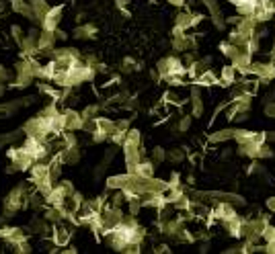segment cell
<instances>
[{"instance_id": "cell-1", "label": "cell", "mask_w": 275, "mask_h": 254, "mask_svg": "<svg viewBox=\"0 0 275 254\" xmlns=\"http://www.w3.org/2000/svg\"><path fill=\"white\" fill-rule=\"evenodd\" d=\"M27 201H29L27 199V186L25 184H17L11 193L5 197V214H3L0 224H3L5 220H9V218H13V216H17L23 207H27L29 205Z\"/></svg>"}, {"instance_id": "cell-2", "label": "cell", "mask_w": 275, "mask_h": 254, "mask_svg": "<svg viewBox=\"0 0 275 254\" xmlns=\"http://www.w3.org/2000/svg\"><path fill=\"white\" fill-rule=\"evenodd\" d=\"M121 146H123L125 166H128V170H130V168H134L142 160V154H140V132L138 130H130Z\"/></svg>"}, {"instance_id": "cell-3", "label": "cell", "mask_w": 275, "mask_h": 254, "mask_svg": "<svg viewBox=\"0 0 275 254\" xmlns=\"http://www.w3.org/2000/svg\"><path fill=\"white\" fill-rule=\"evenodd\" d=\"M7 154H9L11 162L17 166V170H29V168L33 166V162H35L23 146H21V148H11Z\"/></svg>"}, {"instance_id": "cell-4", "label": "cell", "mask_w": 275, "mask_h": 254, "mask_svg": "<svg viewBox=\"0 0 275 254\" xmlns=\"http://www.w3.org/2000/svg\"><path fill=\"white\" fill-rule=\"evenodd\" d=\"M197 199H214L216 203L218 201H224V203H232V205H244V197L236 195V193H224V190H207V193H195Z\"/></svg>"}, {"instance_id": "cell-5", "label": "cell", "mask_w": 275, "mask_h": 254, "mask_svg": "<svg viewBox=\"0 0 275 254\" xmlns=\"http://www.w3.org/2000/svg\"><path fill=\"white\" fill-rule=\"evenodd\" d=\"M275 14V2L273 0H257L255 8H252V18L257 20V23H267V20Z\"/></svg>"}, {"instance_id": "cell-6", "label": "cell", "mask_w": 275, "mask_h": 254, "mask_svg": "<svg viewBox=\"0 0 275 254\" xmlns=\"http://www.w3.org/2000/svg\"><path fill=\"white\" fill-rule=\"evenodd\" d=\"M62 14H64V6L58 4V6H52L44 18V23H41V29H46V31H56L62 23Z\"/></svg>"}, {"instance_id": "cell-7", "label": "cell", "mask_w": 275, "mask_h": 254, "mask_svg": "<svg viewBox=\"0 0 275 254\" xmlns=\"http://www.w3.org/2000/svg\"><path fill=\"white\" fill-rule=\"evenodd\" d=\"M211 218H216L218 222L224 224V222H230V220H234L238 216H236V209H234V205H232V203L218 201L216 207H214V211H211Z\"/></svg>"}, {"instance_id": "cell-8", "label": "cell", "mask_w": 275, "mask_h": 254, "mask_svg": "<svg viewBox=\"0 0 275 254\" xmlns=\"http://www.w3.org/2000/svg\"><path fill=\"white\" fill-rule=\"evenodd\" d=\"M203 4H205L207 10H209V16H211V20H214V27L222 31V29L226 27V18H224V14H222V10H220L218 0H203Z\"/></svg>"}, {"instance_id": "cell-9", "label": "cell", "mask_w": 275, "mask_h": 254, "mask_svg": "<svg viewBox=\"0 0 275 254\" xmlns=\"http://www.w3.org/2000/svg\"><path fill=\"white\" fill-rule=\"evenodd\" d=\"M62 115H64V130H66V132H78V130H82L84 119H82V115H80L78 111L68 109V111H64Z\"/></svg>"}, {"instance_id": "cell-10", "label": "cell", "mask_w": 275, "mask_h": 254, "mask_svg": "<svg viewBox=\"0 0 275 254\" xmlns=\"http://www.w3.org/2000/svg\"><path fill=\"white\" fill-rule=\"evenodd\" d=\"M11 6H13L15 12L23 14L25 18H29V20H33V23H37L35 12H33V6H31L29 0H11Z\"/></svg>"}, {"instance_id": "cell-11", "label": "cell", "mask_w": 275, "mask_h": 254, "mask_svg": "<svg viewBox=\"0 0 275 254\" xmlns=\"http://www.w3.org/2000/svg\"><path fill=\"white\" fill-rule=\"evenodd\" d=\"M70 230L68 228H64L60 222L58 224H54V236H52V240H54V244L56 246H66L68 242H70Z\"/></svg>"}, {"instance_id": "cell-12", "label": "cell", "mask_w": 275, "mask_h": 254, "mask_svg": "<svg viewBox=\"0 0 275 254\" xmlns=\"http://www.w3.org/2000/svg\"><path fill=\"white\" fill-rule=\"evenodd\" d=\"M255 29H257V20L252 18V16H242L240 18V23L236 25V31L240 33V35H244V37H252L255 35Z\"/></svg>"}, {"instance_id": "cell-13", "label": "cell", "mask_w": 275, "mask_h": 254, "mask_svg": "<svg viewBox=\"0 0 275 254\" xmlns=\"http://www.w3.org/2000/svg\"><path fill=\"white\" fill-rule=\"evenodd\" d=\"M128 172L138 174V176H154V162H150V160H140L134 168H130Z\"/></svg>"}, {"instance_id": "cell-14", "label": "cell", "mask_w": 275, "mask_h": 254, "mask_svg": "<svg viewBox=\"0 0 275 254\" xmlns=\"http://www.w3.org/2000/svg\"><path fill=\"white\" fill-rule=\"evenodd\" d=\"M62 164H76L80 160V152H78V148L72 146V148H62V152H58Z\"/></svg>"}, {"instance_id": "cell-15", "label": "cell", "mask_w": 275, "mask_h": 254, "mask_svg": "<svg viewBox=\"0 0 275 254\" xmlns=\"http://www.w3.org/2000/svg\"><path fill=\"white\" fill-rule=\"evenodd\" d=\"M191 107H193V117H201L203 115V100H201L199 84L191 86Z\"/></svg>"}, {"instance_id": "cell-16", "label": "cell", "mask_w": 275, "mask_h": 254, "mask_svg": "<svg viewBox=\"0 0 275 254\" xmlns=\"http://www.w3.org/2000/svg\"><path fill=\"white\" fill-rule=\"evenodd\" d=\"M31 2V6H33V12H35V18H37V23L41 25L44 23V18H46V14H48V10L52 8L46 0H29Z\"/></svg>"}, {"instance_id": "cell-17", "label": "cell", "mask_w": 275, "mask_h": 254, "mask_svg": "<svg viewBox=\"0 0 275 254\" xmlns=\"http://www.w3.org/2000/svg\"><path fill=\"white\" fill-rule=\"evenodd\" d=\"M228 140H234V130H230V127L220 130V132H214L207 138L209 144H222V142H228Z\"/></svg>"}, {"instance_id": "cell-18", "label": "cell", "mask_w": 275, "mask_h": 254, "mask_svg": "<svg viewBox=\"0 0 275 254\" xmlns=\"http://www.w3.org/2000/svg\"><path fill=\"white\" fill-rule=\"evenodd\" d=\"M29 232L31 234H39V236H46L50 232V226L44 218H33L31 220V226H29Z\"/></svg>"}, {"instance_id": "cell-19", "label": "cell", "mask_w": 275, "mask_h": 254, "mask_svg": "<svg viewBox=\"0 0 275 254\" xmlns=\"http://www.w3.org/2000/svg\"><path fill=\"white\" fill-rule=\"evenodd\" d=\"M195 82L199 84V86H214V84H218V82H220V78L216 76V72H214V70H205L203 74H199V76L195 78Z\"/></svg>"}, {"instance_id": "cell-20", "label": "cell", "mask_w": 275, "mask_h": 254, "mask_svg": "<svg viewBox=\"0 0 275 254\" xmlns=\"http://www.w3.org/2000/svg\"><path fill=\"white\" fill-rule=\"evenodd\" d=\"M95 33H97V27L91 25V23H87V25H78L72 35L76 39H91V37H95Z\"/></svg>"}, {"instance_id": "cell-21", "label": "cell", "mask_w": 275, "mask_h": 254, "mask_svg": "<svg viewBox=\"0 0 275 254\" xmlns=\"http://www.w3.org/2000/svg\"><path fill=\"white\" fill-rule=\"evenodd\" d=\"M95 123H97V130H99V132H105L109 138H111V134L115 132V121H111V119L97 117V119H95Z\"/></svg>"}, {"instance_id": "cell-22", "label": "cell", "mask_w": 275, "mask_h": 254, "mask_svg": "<svg viewBox=\"0 0 275 254\" xmlns=\"http://www.w3.org/2000/svg\"><path fill=\"white\" fill-rule=\"evenodd\" d=\"M175 27L187 31L189 27H191V12H179L177 18H175Z\"/></svg>"}, {"instance_id": "cell-23", "label": "cell", "mask_w": 275, "mask_h": 254, "mask_svg": "<svg viewBox=\"0 0 275 254\" xmlns=\"http://www.w3.org/2000/svg\"><path fill=\"white\" fill-rule=\"evenodd\" d=\"M21 134H25V132H23V127H21V130H15V132H11V134H3V136H0V150H3L5 146L13 144L15 140H19V138H21Z\"/></svg>"}, {"instance_id": "cell-24", "label": "cell", "mask_w": 275, "mask_h": 254, "mask_svg": "<svg viewBox=\"0 0 275 254\" xmlns=\"http://www.w3.org/2000/svg\"><path fill=\"white\" fill-rule=\"evenodd\" d=\"M220 80H222L224 84H234V82H236V68H234V66H226V68L222 70Z\"/></svg>"}, {"instance_id": "cell-25", "label": "cell", "mask_w": 275, "mask_h": 254, "mask_svg": "<svg viewBox=\"0 0 275 254\" xmlns=\"http://www.w3.org/2000/svg\"><path fill=\"white\" fill-rule=\"evenodd\" d=\"M99 111H101V104H89V107H84V111L80 115H82L84 121H87V119H97Z\"/></svg>"}, {"instance_id": "cell-26", "label": "cell", "mask_w": 275, "mask_h": 254, "mask_svg": "<svg viewBox=\"0 0 275 254\" xmlns=\"http://www.w3.org/2000/svg\"><path fill=\"white\" fill-rule=\"evenodd\" d=\"M185 152L183 150H171V152H166V160L168 162H173V164H181L185 160Z\"/></svg>"}, {"instance_id": "cell-27", "label": "cell", "mask_w": 275, "mask_h": 254, "mask_svg": "<svg viewBox=\"0 0 275 254\" xmlns=\"http://www.w3.org/2000/svg\"><path fill=\"white\" fill-rule=\"evenodd\" d=\"M11 35H13V39L17 41V46H19V48L23 46V41H25V33H23V29H21L19 25H13V27H11Z\"/></svg>"}, {"instance_id": "cell-28", "label": "cell", "mask_w": 275, "mask_h": 254, "mask_svg": "<svg viewBox=\"0 0 275 254\" xmlns=\"http://www.w3.org/2000/svg\"><path fill=\"white\" fill-rule=\"evenodd\" d=\"M164 160H166V152H164V148L156 146L154 150H152V162H154V164H160V162H164Z\"/></svg>"}, {"instance_id": "cell-29", "label": "cell", "mask_w": 275, "mask_h": 254, "mask_svg": "<svg viewBox=\"0 0 275 254\" xmlns=\"http://www.w3.org/2000/svg\"><path fill=\"white\" fill-rule=\"evenodd\" d=\"M263 158H273V150L267 148L265 144L259 146V150H257V160H263Z\"/></svg>"}, {"instance_id": "cell-30", "label": "cell", "mask_w": 275, "mask_h": 254, "mask_svg": "<svg viewBox=\"0 0 275 254\" xmlns=\"http://www.w3.org/2000/svg\"><path fill=\"white\" fill-rule=\"evenodd\" d=\"M123 203H128V199H125V193H123V190H117V193L113 195V199H111V205H113V207H121Z\"/></svg>"}, {"instance_id": "cell-31", "label": "cell", "mask_w": 275, "mask_h": 254, "mask_svg": "<svg viewBox=\"0 0 275 254\" xmlns=\"http://www.w3.org/2000/svg\"><path fill=\"white\" fill-rule=\"evenodd\" d=\"M189 127H191V117H181V121H179V132H187Z\"/></svg>"}, {"instance_id": "cell-32", "label": "cell", "mask_w": 275, "mask_h": 254, "mask_svg": "<svg viewBox=\"0 0 275 254\" xmlns=\"http://www.w3.org/2000/svg\"><path fill=\"white\" fill-rule=\"evenodd\" d=\"M13 248H15V252H23V254H29V252H31V246L27 244V240H25V242H19V244L13 246Z\"/></svg>"}, {"instance_id": "cell-33", "label": "cell", "mask_w": 275, "mask_h": 254, "mask_svg": "<svg viewBox=\"0 0 275 254\" xmlns=\"http://www.w3.org/2000/svg\"><path fill=\"white\" fill-rule=\"evenodd\" d=\"M115 148H111V150H107V154H105V158H103V162H101V166H107L111 160H113V156H115Z\"/></svg>"}, {"instance_id": "cell-34", "label": "cell", "mask_w": 275, "mask_h": 254, "mask_svg": "<svg viewBox=\"0 0 275 254\" xmlns=\"http://www.w3.org/2000/svg\"><path fill=\"white\" fill-rule=\"evenodd\" d=\"M265 115H269V117L275 119V102H267L265 104Z\"/></svg>"}, {"instance_id": "cell-35", "label": "cell", "mask_w": 275, "mask_h": 254, "mask_svg": "<svg viewBox=\"0 0 275 254\" xmlns=\"http://www.w3.org/2000/svg\"><path fill=\"white\" fill-rule=\"evenodd\" d=\"M11 78V74H9V70L5 68V66H0V82H5L7 84V80Z\"/></svg>"}, {"instance_id": "cell-36", "label": "cell", "mask_w": 275, "mask_h": 254, "mask_svg": "<svg viewBox=\"0 0 275 254\" xmlns=\"http://www.w3.org/2000/svg\"><path fill=\"white\" fill-rule=\"evenodd\" d=\"M230 2L234 6H240V4H255L257 0H230Z\"/></svg>"}, {"instance_id": "cell-37", "label": "cell", "mask_w": 275, "mask_h": 254, "mask_svg": "<svg viewBox=\"0 0 275 254\" xmlns=\"http://www.w3.org/2000/svg\"><path fill=\"white\" fill-rule=\"evenodd\" d=\"M54 35H56V39H68V33H66V31H62L60 27L54 31Z\"/></svg>"}, {"instance_id": "cell-38", "label": "cell", "mask_w": 275, "mask_h": 254, "mask_svg": "<svg viewBox=\"0 0 275 254\" xmlns=\"http://www.w3.org/2000/svg\"><path fill=\"white\" fill-rule=\"evenodd\" d=\"M115 4H117V8H119V10H123L125 6L130 4V0H115Z\"/></svg>"}, {"instance_id": "cell-39", "label": "cell", "mask_w": 275, "mask_h": 254, "mask_svg": "<svg viewBox=\"0 0 275 254\" xmlns=\"http://www.w3.org/2000/svg\"><path fill=\"white\" fill-rule=\"evenodd\" d=\"M267 207H269V211H273V214H275V197L267 199Z\"/></svg>"}, {"instance_id": "cell-40", "label": "cell", "mask_w": 275, "mask_h": 254, "mask_svg": "<svg viewBox=\"0 0 275 254\" xmlns=\"http://www.w3.org/2000/svg\"><path fill=\"white\" fill-rule=\"evenodd\" d=\"M168 2H171L173 6H183V4H185V0H168Z\"/></svg>"}, {"instance_id": "cell-41", "label": "cell", "mask_w": 275, "mask_h": 254, "mask_svg": "<svg viewBox=\"0 0 275 254\" xmlns=\"http://www.w3.org/2000/svg\"><path fill=\"white\" fill-rule=\"evenodd\" d=\"M265 138H267V142H273V144H275V132H269V134H265Z\"/></svg>"}, {"instance_id": "cell-42", "label": "cell", "mask_w": 275, "mask_h": 254, "mask_svg": "<svg viewBox=\"0 0 275 254\" xmlns=\"http://www.w3.org/2000/svg\"><path fill=\"white\" fill-rule=\"evenodd\" d=\"M5 90H7V84H5V82H0V96L5 94Z\"/></svg>"}]
</instances>
